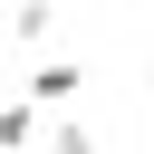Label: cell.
<instances>
[{"mask_svg": "<svg viewBox=\"0 0 154 154\" xmlns=\"http://www.w3.org/2000/svg\"><path fill=\"white\" fill-rule=\"evenodd\" d=\"M29 96H38L48 116H67V106L87 96V67H77V58H38V67H29Z\"/></svg>", "mask_w": 154, "mask_h": 154, "instance_id": "cell-1", "label": "cell"}, {"mask_svg": "<svg viewBox=\"0 0 154 154\" xmlns=\"http://www.w3.org/2000/svg\"><path fill=\"white\" fill-rule=\"evenodd\" d=\"M38 116H48L38 96H0V154H38V135H48Z\"/></svg>", "mask_w": 154, "mask_h": 154, "instance_id": "cell-2", "label": "cell"}, {"mask_svg": "<svg viewBox=\"0 0 154 154\" xmlns=\"http://www.w3.org/2000/svg\"><path fill=\"white\" fill-rule=\"evenodd\" d=\"M48 29H58V0H19L10 10V38L19 48H48Z\"/></svg>", "mask_w": 154, "mask_h": 154, "instance_id": "cell-3", "label": "cell"}, {"mask_svg": "<svg viewBox=\"0 0 154 154\" xmlns=\"http://www.w3.org/2000/svg\"><path fill=\"white\" fill-rule=\"evenodd\" d=\"M38 154H96V135H87V125H77V116H58V125H48V135H38Z\"/></svg>", "mask_w": 154, "mask_h": 154, "instance_id": "cell-4", "label": "cell"}, {"mask_svg": "<svg viewBox=\"0 0 154 154\" xmlns=\"http://www.w3.org/2000/svg\"><path fill=\"white\" fill-rule=\"evenodd\" d=\"M144 77H154V58H144Z\"/></svg>", "mask_w": 154, "mask_h": 154, "instance_id": "cell-5", "label": "cell"}]
</instances>
